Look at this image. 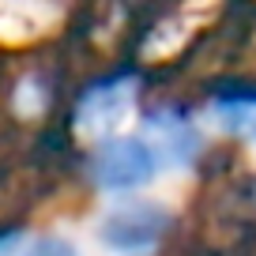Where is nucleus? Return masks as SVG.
Masks as SVG:
<instances>
[{"instance_id":"obj_1","label":"nucleus","mask_w":256,"mask_h":256,"mask_svg":"<svg viewBox=\"0 0 256 256\" xmlns=\"http://www.w3.org/2000/svg\"><path fill=\"white\" fill-rule=\"evenodd\" d=\"M136 76L132 72H117V76H102V80L87 83L76 102L72 113V128L83 136H110V128H117L132 110L136 98Z\"/></svg>"},{"instance_id":"obj_2","label":"nucleus","mask_w":256,"mask_h":256,"mask_svg":"<svg viewBox=\"0 0 256 256\" xmlns=\"http://www.w3.org/2000/svg\"><path fill=\"white\" fill-rule=\"evenodd\" d=\"M90 181L102 184L110 192H124L136 188V184H147L158 170L151 147L140 136H113L90 154Z\"/></svg>"},{"instance_id":"obj_3","label":"nucleus","mask_w":256,"mask_h":256,"mask_svg":"<svg viewBox=\"0 0 256 256\" xmlns=\"http://www.w3.org/2000/svg\"><path fill=\"white\" fill-rule=\"evenodd\" d=\"M166 230H170V211L154 200H140L110 208V215L98 222V241L117 252H132V248L154 245Z\"/></svg>"},{"instance_id":"obj_4","label":"nucleus","mask_w":256,"mask_h":256,"mask_svg":"<svg viewBox=\"0 0 256 256\" xmlns=\"http://www.w3.org/2000/svg\"><path fill=\"white\" fill-rule=\"evenodd\" d=\"M144 144L151 147L154 162L158 154L170 162V166H188L192 158H200V132L192 128V120L184 117L174 106H154V110L144 113Z\"/></svg>"},{"instance_id":"obj_5","label":"nucleus","mask_w":256,"mask_h":256,"mask_svg":"<svg viewBox=\"0 0 256 256\" xmlns=\"http://www.w3.org/2000/svg\"><path fill=\"white\" fill-rule=\"evenodd\" d=\"M211 113L226 132L241 140H256V90H241V87L218 90L211 98Z\"/></svg>"},{"instance_id":"obj_6","label":"nucleus","mask_w":256,"mask_h":256,"mask_svg":"<svg viewBox=\"0 0 256 256\" xmlns=\"http://www.w3.org/2000/svg\"><path fill=\"white\" fill-rule=\"evenodd\" d=\"M53 102V80L46 72H26L23 80L16 83V94H12V106H16L19 117H42Z\"/></svg>"},{"instance_id":"obj_7","label":"nucleus","mask_w":256,"mask_h":256,"mask_svg":"<svg viewBox=\"0 0 256 256\" xmlns=\"http://www.w3.org/2000/svg\"><path fill=\"white\" fill-rule=\"evenodd\" d=\"M23 256H80V252H76V245H72V241L53 238V234H49V238H38V241H34V245L26 248Z\"/></svg>"}]
</instances>
